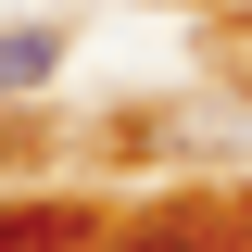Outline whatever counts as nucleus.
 <instances>
[{
	"mask_svg": "<svg viewBox=\"0 0 252 252\" xmlns=\"http://www.w3.org/2000/svg\"><path fill=\"white\" fill-rule=\"evenodd\" d=\"M51 63H63V38H51V26H13V38H0V89H38Z\"/></svg>",
	"mask_w": 252,
	"mask_h": 252,
	"instance_id": "1",
	"label": "nucleus"
}]
</instances>
